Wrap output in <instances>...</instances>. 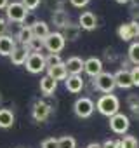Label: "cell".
Returning a JSON list of instances; mask_svg holds the SVG:
<instances>
[{"label":"cell","mask_w":139,"mask_h":148,"mask_svg":"<svg viewBox=\"0 0 139 148\" xmlns=\"http://www.w3.org/2000/svg\"><path fill=\"white\" fill-rule=\"evenodd\" d=\"M5 14H7V21L12 23H23L28 11L25 9V5L21 2H9V5L5 7Z\"/></svg>","instance_id":"5"},{"label":"cell","mask_w":139,"mask_h":148,"mask_svg":"<svg viewBox=\"0 0 139 148\" xmlns=\"http://www.w3.org/2000/svg\"><path fill=\"white\" fill-rule=\"evenodd\" d=\"M87 148H103V145H99V143H89Z\"/></svg>","instance_id":"41"},{"label":"cell","mask_w":139,"mask_h":148,"mask_svg":"<svg viewBox=\"0 0 139 148\" xmlns=\"http://www.w3.org/2000/svg\"><path fill=\"white\" fill-rule=\"evenodd\" d=\"M14 125V113L9 108H0V127L9 129Z\"/></svg>","instance_id":"21"},{"label":"cell","mask_w":139,"mask_h":148,"mask_svg":"<svg viewBox=\"0 0 139 148\" xmlns=\"http://www.w3.org/2000/svg\"><path fill=\"white\" fill-rule=\"evenodd\" d=\"M92 86H94L97 91L104 92V94H111L113 89L117 87V86H115V79H113V73H106V71L99 73L97 77H94Z\"/></svg>","instance_id":"2"},{"label":"cell","mask_w":139,"mask_h":148,"mask_svg":"<svg viewBox=\"0 0 139 148\" xmlns=\"http://www.w3.org/2000/svg\"><path fill=\"white\" fill-rule=\"evenodd\" d=\"M129 59L136 66H139V42H132L129 45Z\"/></svg>","instance_id":"24"},{"label":"cell","mask_w":139,"mask_h":148,"mask_svg":"<svg viewBox=\"0 0 139 148\" xmlns=\"http://www.w3.org/2000/svg\"><path fill=\"white\" fill-rule=\"evenodd\" d=\"M64 44H66V40L63 38L61 32H50V33L44 38V47H45L49 52H52V54H59V52L64 49Z\"/></svg>","instance_id":"4"},{"label":"cell","mask_w":139,"mask_h":148,"mask_svg":"<svg viewBox=\"0 0 139 148\" xmlns=\"http://www.w3.org/2000/svg\"><path fill=\"white\" fill-rule=\"evenodd\" d=\"M113 148H123V143H122V139L115 141V143H113Z\"/></svg>","instance_id":"40"},{"label":"cell","mask_w":139,"mask_h":148,"mask_svg":"<svg viewBox=\"0 0 139 148\" xmlns=\"http://www.w3.org/2000/svg\"><path fill=\"white\" fill-rule=\"evenodd\" d=\"M64 66H66L68 75H80L84 70V59L78 56H72L68 58V61H64Z\"/></svg>","instance_id":"13"},{"label":"cell","mask_w":139,"mask_h":148,"mask_svg":"<svg viewBox=\"0 0 139 148\" xmlns=\"http://www.w3.org/2000/svg\"><path fill=\"white\" fill-rule=\"evenodd\" d=\"M64 86H66V89L72 92V94H78L84 89L85 84H84V79L80 75H68L64 79Z\"/></svg>","instance_id":"14"},{"label":"cell","mask_w":139,"mask_h":148,"mask_svg":"<svg viewBox=\"0 0 139 148\" xmlns=\"http://www.w3.org/2000/svg\"><path fill=\"white\" fill-rule=\"evenodd\" d=\"M122 143H123V148H137L139 146V143L134 136H123Z\"/></svg>","instance_id":"30"},{"label":"cell","mask_w":139,"mask_h":148,"mask_svg":"<svg viewBox=\"0 0 139 148\" xmlns=\"http://www.w3.org/2000/svg\"><path fill=\"white\" fill-rule=\"evenodd\" d=\"M113 79H115V86L120 89H130L132 86V79H130V70L127 68H120L117 73H113Z\"/></svg>","instance_id":"9"},{"label":"cell","mask_w":139,"mask_h":148,"mask_svg":"<svg viewBox=\"0 0 139 148\" xmlns=\"http://www.w3.org/2000/svg\"><path fill=\"white\" fill-rule=\"evenodd\" d=\"M96 108H97V112H99L101 115H104V117L110 119V117H113L115 113L120 112V99H118L115 94H103V96L97 99Z\"/></svg>","instance_id":"1"},{"label":"cell","mask_w":139,"mask_h":148,"mask_svg":"<svg viewBox=\"0 0 139 148\" xmlns=\"http://www.w3.org/2000/svg\"><path fill=\"white\" fill-rule=\"evenodd\" d=\"M130 16H132V21L139 19V4H137V0L136 2H130Z\"/></svg>","instance_id":"33"},{"label":"cell","mask_w":139,"mask_h":148,"mask_svg":"<svg viewBox=\"0 0 139 148\" xmlns=\"http://www.w3.org/2000/svg\"><path fill=\"white\" fill-rule=\"evenodd\" d=\"M31 32H33V37H37V38H45L49 33H50V30H49V25L45 23V21H37L33 26H31Z\"/></svg>","instance_id":"22"},{"label":"cell","mask_w":139,"mask_h":148,"mask_svg":"<svg viewBox=\"0 0 139 148\" xmlns=\"http://www.w3.org/2000/svg\"><path fill=\"white\" fill-rule=\"evenodd\" d=\"M7 30H9V25H7V21L0 18V37L7 35Z\"/></svg>","instance_id":"36"},{"label":"cell","mask_w":139,"mask_h":148,"mask_svg":"<svg viewBox=\"0 0 139 148\" xmlns=\"http://www.w3.org/2000/svg\"><path fill=\"white\" fill-rule=\"evenodd\" d=\"M70 4L73 7H85L89 4V0H70Z\"/></svg>","instance_id":"37"},{"label":"cell","mask_w":139,"mask_h":148,"mask_svg":"<svg viewBox=\"0 0 139 148\" xmlns=\"http://www.w3.org/2000/svg\"><path fill=\"white\" fill-rule=\"evenodd\" d=\"M25 66L30 73H42L45 70V56L40 54V52H31L28 56V59L25 61Z\"/></svg>","instance_id":"8"},{"label":"cell","mask_w":139,"mask_h":148,"mask_svg":"<svg viewBox=\"0 0 139 148\" xmlns=\"http://www.w3.org/2000/svg\"><path fill=\"white\" fill-rule=\"evenodd\" d=\"M127 105H129V108L137 115V112H139V96H137V94H129V96H127Z\"/></svg>","instance_id":"28"},{"label":"cell","mask_w":139,"mask_h":148,"mask_svg":"<svg viewBox=\"0 0 139 148\" xmlns=\"http://www.w3.org/2000/svg\"><path fill=\"white\" fill-rule=\"evenodd\" d=\"M130 79H132V86L139 87V66H134L130 70Z\"/></svg>","instance_id":"32"},{"label":"cell","mask_w":139,"mask_h":148,"mask_svg":"<svg viewBox=\"0 0 139 148\" xmlns=\"http://www.w3.org/2000/svg\"><path fill=\"white\" fill-rule=\"evenodd\" d=\"M9 5V0H0V11H2V9H5Z\"/></svg>","instance_id":"39"},{"label":"cell","mask_w":139,"mask_h":148,"mask_svg":"<svg viewBox=\"0 0 139 148\" xmlns=\"http://www.w3.org/2000/svg\"><path fill=\"white\" fill-rule=\"evenodd\" d=\"M50 21H52V25H54L56 28L63 30V28L70 23V16H68V12H66L64 9H63V11H54L52 16H50Z\"/></svg>","instance_id":"19"},{"label":"cell","mask_w":139,"mask_h":148,"mask_svg":"<svg viewBox=\"0 0 139 148\" xmlns=\"http://www.w3.org/2000/svg\"><path fill=\"white\" fill-rule=\"evenodd\" d=\"M40 2L42 0H21V4L25 5V9L30 12V11H35L38 5H40Z\"/></svg>","instance_id":"31"},{"label":"cell","mask_w":139,"mask_h":148,"mask_svg":"<svg viewBox=\"0 0 139 148\" xmlns=\"http://www.w3.org/2000/svg\"><path fill=\"white\" fill-rule=\"evenodd\" d=\"M64 2L66 0H44V4L47 5L49 11H63L64 9Z\"/></svg>","instance_id":"27"},{"label":"cell","mask_w":139,"mask_h":148,"mask_svg":"<svg viewBox=\"0 0 139 148\" xmlns=\"http://www.w3.org/2000/svg\"><path fill=\"white\" fill-rule=\"evenodd\" d=\"M47 75L52 79V80H64L66 77H68V71H66V66H64V61L63 63H59V64H56V66H50V68H47Z\"/></svg>","instance_id":"18"},{"label":"cell","mask_w":139,"mask_h":148,"mask_svg":"<svg viewBox=\"0 0 139 148\" xmlns=\"http://www.w3.org/2000/svg\"><path fill=\"white\" fill-rule=\"evenodd\" d=\"M59 63H63V59H61L59 54H52V52H49V56H45V68L56 66V64H59Z\"/></svg>","instance_id":"29"},{"label":"cell","mask_w":139,"mask_h":148,"mask_svg":"<svg viewBox=\"0 0 139 148\" xmlns=\"http://www.w3.org/2000/svg\"><path fill=\"white\" fill-rule=\"evenodd\" d=\"M117 33H118L120 40H123V42H130L132 38H137L139 37V21H130V23L120 25Z\"/></svg>","instance_id":"7"},{"label":"cell","mask_w":139,"mask_h":148,"mask_svg":"<svg viewBox=\"0 0 139 148\" xmlns=\"http://www.w3.org/2000/svg\"><path fill=\"white\" fill-rule=\"evenodd\" d=\"M57 148H77V141L73 136H63L57 139Z\"/></svg>","instance_id":"26"},{"label":"cell","mask_w":139,"mask_h":148,"mask_svg":"<svg viewBox=\"0 0 139 148\" xmlns=\"http://www.w3.org/2000/svg\"><path fill=\"white\" fill-rule=\"evenodd\" d=\"M16 38H18L19 45H26V44L33 38V32H31V28H28V26H21V28L18 30Z\"/></svg>","instance_id":"23"},{"label":"cell","mask_w":139,"mask_h":148,"mask_svg":"<svg viewBox=\"0 0 139 148\" xmlns=\"http://www.w3.org/2000/svg\"><path fill=\"white\" fill-rule=\"evenodd\" d=\"M37 21H38V19L35 18V14L28 12V14H26V18H25V21H23V26H28V28H31V26H33Z\"/></svg>","instance_id":"34"},{"label":"cell","mask_w":139,"mask_h":148,"mask_svg":"<svg viewBox=\"0 0 139 148\" xmlns=\"http://www.w3.org/2000/svg\"><path fill=\"white\" fill-rule=\"evenodd\" d=\"M42 148H57V139L56 138H49L42 141Z\"/></svg>","instance_id":"35"},{"label":"cell","mask_w":139,"mask_h":148,"mask_svg":"<svg viewBox=\"0 0 139 148\" xmlns=\"http://www.w3.org/2000/svg\"><path fill=\"white\" fill-rule=\"evenodd\" d=\"M117 4H122V5H125V4H130V2H136V0H115Z\"/></svg>","instance_id":"42"},{"label":"cell","mask_w":139,"mask_h":148,"mask_svg":"<svg viewBox=\"0 0 139 148\" xmlns=\"http://www.w3.org/2000/svg\"><path fill=\"white\" fill-rule=\"evenodd\" d=\"M56 89H57V82L52 80L49 75H44L40 79V91L44 92V96H52Z\"/></svg>","instance_id":"20"},{"label":"cell","mask_w":139,"mask_h":148,"mask_svg":"<svg viewBox=\"0 0 139 148\" xmlns=\"http://www.w3.org/2000/svg\"><path fill=\"white\" fill-rule=\"evenodd\" d=\"M78 26H80V30H85V32L96 30V26H97V18H96V14L91 12V11L82 12L80 18H78Z\"/></svg>","instance_id":"11"},{"label":"cell","mask_w":139,"mask_h":148,"mask_svg":"<svg viewBox=\"0 0 139 148\" xmlns=\"http://www.w3.org/2000/svg\"><path fill=\"white\" fill-rule=\"evenodd\" d=\"M80 26L78 25H73L72 21H70L63 30H61V35H63V38L64 40H70V42H75V40H78V37H80Z\"/></svg>","instance_id":"16"},{"label":"cell","mask_w":139,"mask_h":148,"mask_svg":"<svg viewBox=\"0 0 139 148\" xmlns=\"http://www.w3.org/2000/svg\"><path fill=\"white\" fill-rule=\"evenodd\" d=\"M0 101H2V94H0Z\"/></svg>","instance_id":"43"},{"label":"cell","mask_w":139,"mask_h":148,"mask_svg":"<svg viewBox=\"0 0 139 148\" xmlns=\"http://www.w3.org/2000/svg\"><path fill=\"white\" fill-rule=\"evenodd\" d=\"M94 110H96V105H94V101H92L91 98H87V96L78 98V99L75 101V105H73V112H75V115H77L78 119H89V117L94 113Z\"/></svg>","instance_id":"3"},{"label":"cell","mask_w":139,"mask_h":148,"mask_svg":"<svg viewBox=\"0 0 139 148\" xmlns=\"http://www.w3.org/2000/svg\"><path fill=\"white\" fill-rule=\"evenodd\" d=\"M84 71L89 77H97L99 73H103V61L99 58H89L84 61Z\"/></svg>","instance_id":"10"},{"label":"cell","mask_w":139,"mask_h":148,"mask_svg":"<svg viewBox=\"0 0 139 148\" xmlns=\"http://www.w3.org/2000/svg\"><path fill=\"white\" fill-rule=\"evenodd\" d=\"M113 143H115V141L106 139V141H104V145H103V148H113Z\"/></svg>","instance_id":"38"},{"label":"cell","mask_w":139,"mask_h":148,"mask_svg":"<svg viewBox=\"0 0 139 148\" xmlns=\"http://www.w3.org/2000/svg\"><path fill=\"white\" fill-rule=\"evenodd\" d=\"M28 56H30V51H28L25 45H16V49L12 51V54H11L9 58H11L12 64L21 66V64H25V61L28 59Z\"/></svg>","instance_id":"15"},{"label":"cell","mask_w":139,"mask_h":148,"mask_svg":"<svg viewBox=\"0 0 139 148\" xmlns=\"http://www.w3.org/2000/svg\"><path fill=\"white\" fill-rule=\"evenodd\" d=\"M130 127V120L125 113H115L113 117H110V129L115 134H125Z\"/></svg>","instance_id":"6"},{"label":"cell","mask_w":139,"mask_h":148,"mask_svg":"<svg viewBox=\"0 0 139 148\" xmlns=\"http://www.w3.org/2000/svg\"><path fill=\"white\" fill-rule=\"evenodd\" d=\"M50 112H52V108H50L44 99H42V101H37L35 106H33V119H35L37 122H44V120L49 119Z\"/></svg>","instance_id":"12"},{"label":"cell","mask_w":139,"mask_h":148,"mask_svg":"<svg viewBox=\"0 0 139 148\" xmlns=\"http://www.w3.org/2000/svg\"><path fill=\"white\" fill-rule=\"evenodd\" d=\"M14 49H16V38H12L11 35L0 37V56H11Z\"/></svg>","instance_id":"17"},{"label":"cell","mask_w":139,"mask_h":148,"mask_svg":"<svg viewBox=\"0 0 139 148\" xmlns=\"http://www.w3.org/2000/svg\"><path fill=\"white\" fill-rule=\"evenodd\" d=\"M25 47L30 51V54H31V52H40V51L44 49V40H42V38H37V37H33V38H31Z\"/></svg>","instance_id":"25"}]
</instances>
